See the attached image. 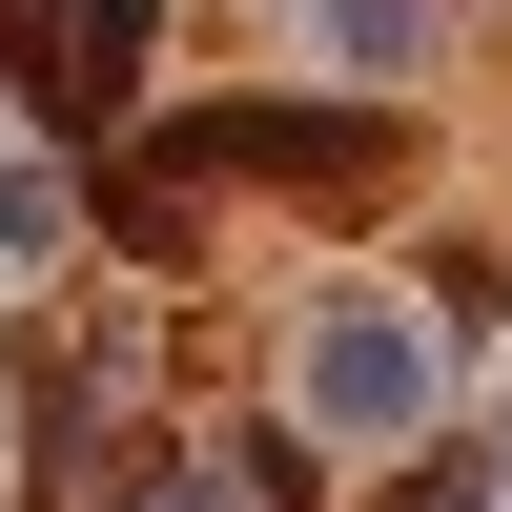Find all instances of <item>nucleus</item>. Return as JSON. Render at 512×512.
<instances>
[{
  "label": "nucleus",
  "instance_id": "f257e3e1",
  "mask_svg": "<svg viewBox=\"0 0 512 512\" xmlns=\"http://www.w3.org/2000/svg\"><path fill=\"white\" fill-rule=\"evenodd\" d=\"M451 410V328H410V308H328L308 328V431L328 451H410Z\"/></svg>",
  "mask_w": 512,
  "mask_h": 512
},
{
  "label": "nucleus",
  "instance_id": "f03ea898",
  "mask_svg": "<svg viewBox=\"0 0 512 512\" xmlns=\"http://www.w3.org/2000/svg\"><path fill=\"white\" fill-rule=\"evenodd\" d=\"M144 512H308V451H287L267 410H226V431L164 451V492H144Z\"/></svg>",
  "mask_w": 512,
  "mask_h": 512
},
{
  "label": "nucleus",
  "instance_id": "7ed1b4c3",
  "mask_svg": "<svg viewBox=\"0 0 512 512\" xmlns=\"http://www.w3.org/2000/svg\"><path fill=\"white\" fill-rule=\"evenodd\" d=\"M62 226H82V185H62V164H0V267H41Z\"/></svg>",
  "mask_w": 512,
  "mask_h": 512
},
{
  "label": "nucleus",
  "instance_id": "20e7f679",
  "mask_svg": "<svg viewBox=\"0 0 512 512\" xmlns=\"http://www.w3.org/2000/svg\"><path fill=\"white\" fill-rule=\"evenodd\" d=\"M328 62H349V82H410L431 41H410V0H328Z\"/></svg>",
  "mask_w": 512,
  "mask_h": 512
}]
</instances>
